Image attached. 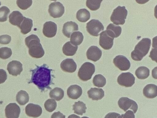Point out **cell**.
Wrapping results in <instances>:
<instances>
[{"label":"cell","instance_id":"1","mask_svg":"<svg viewBox=\"0 0 157 118\" xmlns=\"http://www.w3.org/2000/svg\"><path fill=\"white\" fill-rule=\"evenodd\" d=\"M44 64L32 70L31 81L36 85L42 91L49 88L51 82V72L52 70Z\"/></svg>","mask_w":157,"mask_h":118},{"label":"cell","instance_id":"2","mask_svg":"<svg viewBox=\"0 0 157 118\" xmlns=\"http://www.w3.org/2000/svg\"><path fill=\"white\" fill-rule=\"evenodd\" d=\"M25 42L29 48V54L32 57L39 58L44 55V50L37 36L34 34L29 36L25 38Z\"/></svg>","mask_w":157,"mask_h":118},{"label":"cell","instance_id":"3","mask_svg":"<svg viewBox=\"0 0 157 118\" xmlns=\"http://www.w3.org/2000/svg\"><path fill=\"white\" fill-rule=\"evenodd\" d=\"M151 45V40L143 38L136 45L131 53L132 58L135 61H140L148 53Z\"/></svg>","mask_w":157,"mask_h":118},{"label":"cell","instance_id":"4","mask_svg":"<svg viewBox=\"0 0 157 118\" xmlns=\"http://www.w3.org/2000/svg\"><path fill=\"white\" fill-rule=\"evenodd\" d=\"M128 11L124 6H119L113 10L110 19L116 25H123L127 15Z\"/></svg>","mask_w":157,"mask_h":118},{"label":"cell","instance_id":"5","mask_svg":"<svg viewBox=\"0 0 157 118\" xmlns=\"http://www.w3.org/2000/svg\"><path fill=\"white\" fill-rule=\"evenodd\" d=\"M95 71L94 65L90 62H86L81 66L78 72V76L81 80L86 81L90 80Z\"/></svg>","mask_w":157,"mask_h":118},{"label":"cell","instance_id":"6","mask_svg":"<svg viewBox=\"0 0 157 118\" xmlns=\"http://www.w3.org/2000/svg\"><path fill=\"white\" fill-rule=\"evenodd\" d=\"M86 29L91 35L97 37L99 35L100 32L104 30V27L99 20L93 19L87 23Z\"/></svg>","mask_w":157,"mask_h":118},{"label":"cell","instance_id":"7","mask_svg":"<svg viewBox=\"0 0 157 118\" xmlns=\"http://www.w3.org/2000/svg\"><path fill=\"white\" fill-rule=\"evenodd\" d=\"M118 104L119 107L124 112L130 109L135 113L138 110V106L136 103L127 97L120 98L118 101Z\"/></svg>","mask_w":157,"mask_h":118},{"label":"cell","instance_id":"8","mask_svg":"<svg viewBox=\"0 0 157 118\" xmlns=\"http://www.w3.org/2000/svg\"><path fill=\"white\" fill-rule=\"evenodd\" d=\"M118 84L126 87H131L134 84L135 77L130 72L123 73L120 74L117 79Z\"/></svg>","mask_w":157,"mask_h":118},{"label":"cell","instance_id":"9","mask_svg":"<svg viewBox=\"0 0 157 118\" xmlns=\"http://www.w3.org/2000/svg\"><path fill=\"white\" fill-rule=\"evenodd\" d=\"M48 12L50 15L54 18L61 17L64 12V7L63 4L58 2H54L49 6Z\"/></svg>","mask_w":157,"mask_h":118},{"label":"cell","instance_id":"10","mask_svg":"<svg viewBox=\"0 0 157 118\" xmlns=\"http://www.w3.org/2000/svg\"><path fill=\"white\" fill-rule=\"evenodd\" d=\"M99 35L100 45L105 50H109L111 48L113 45L114 38L110 37L106 30L102 32Z\"/></svg>","mask_w":157,"mask_h":118},{"label":"cell","instance_id":"11","mask_svg":"<svg viewBox=\"0 0 157 118\" xmlns=\"http://www.w3.org/2000/svg\"><path fill=\"white\" fill-rule=\"evenodd\" d=\"M113 63L115 66L121 71H126L130 68L131 64L129 60L125 56L119 55L113 59Z\"/></svg>","mask_w":157,"mask_h":118},{"label":"cell","instance_id":"12","mask_svg":"<svg viewBox=\"0 0 157 118\" xmlns=\"http://www.w3.org/2000/svg\"><path fill=\"white\" fill-rule=\"evenodd\" d=\"M20 112V107L16 103H10L5 109V115L7 118H18Z\"/></svg>","mask_w":157,"mask_h":118},{"label":"cell","instance_id":"13","mask_svg":"<svg viewBox=\"0 0 157 118\" xmlns=\"http://www.w3.org/2000/svg\"><path fill=\"white\" fill-rule=\"evenodd\" d=\"M25 111L28 116L36 118L41 115L42 112V110L40 105L29 103L26 106Z\"/></svg>","mask_w":157,"mask_h":118},{"label":"cell","instance_id":"14","mask_svg":"<svg viewBox=\"0 0 157 118\" xmlns=\"http://www.w3.org/2000/svg\"><path fill=\"white\" fill-rule=\"evenodd\" d=\"M57 26L52 21L46 22L44 25L43 33L44 35L48 37H52L56 34Z\"/></svg>","mask_w":157,"mask_h":118},{"label":"cell","instance_id":"15","mask_svg":"<svg viewBox=\"0 0 157 118\" xmlns=\"http://www.w3.org/2000/svg\"><path fill=\"white\" fill-rule=\"evenodd\" d=\"M7 70L10 74L17 76L20 75L23 70L22 64L18 61H12L8 64Z\"/></svg>","mask_w":157,"mask_h":118},{"label":"cell","instance_id":"16","mask_svg":"<svg viewBox=\"0 0 157 118\" xmlns=\"http://www.w3.org/2000/svg\"><path fill=\"white\" fill-rule=\"evenodd\" d=\"M87 59L94 62L98 60L102 55V51L97 46H91L86 53Z\"/></svg>","mask_w":157,"mask_h":118},{"label":"cell","instance_id":"17","mask_svg":"<svg viewBox=\"0 0 157 118\" xmlns=\"http://www.w3.org/2000/svg\"><path fill=\"white\" fill-rule=\"evenodd\" d=\"M60 66L63 71L70 73L75 72L77 68V65L72 59L67 58L63 60Z\"/></svg>","mask_w":157,"mask_h":118},{"label":"cell","instance_id":"18","mask_svg":"<svg viewBox=\"0 0 157 118\" xmlns=\"http://www.w3.org/2000/svg\"><path fill=\"white\" fill-rule=\"evenodd\" d=\"M67 93L68 96L73 99H77L82 94V88L79 85H71L67 89Z\"/></svg>","mask_w":157,"mask_h":118},{"label":"cell","instance_id":"19","mask_svg":"<svg viewBox=\"0 0 157 118\" xmlns=\"http://www.w3.org/2000/svg\"><path fill=\"white\" fill-rule=\"evenodd\" d=\"M78 29V26L75 22L72 21L67 22L64 24L62 32L65 36L69 38L72 32Z\"/></svg>","mask_w":157,"mask_h":118},{"label":"cell","instance_id":"20","mask_svg":"<svg viewBox=\"0 0 157 118\" xmlns=\"http://www.w3.org/2000/svg\"><path fill=\"white\" fill-rule=\"evenodd\" d=\"M9 17L10 22L18 27L23 21L24 17L19 11H14L10 14Z\"/></svg>","mask_w":157,"mask_h":118},{"label":"cell","instance_id":"21","mask_svg":"<svg viewBox=\"0 0 157 118\" xmlns=\"http://www.w3.org/2000/svg\"><path fill=\"white\" fill-rule=\"evenodd\" d=\"M144 95L148 98H153L157 96V87L153 84L147 85L143 89Z\"/></svg>","mask_w":157,"mask_h":118},{"label":"cell","instance_id":"22","mask_svg":"<svg viewBox=\"0 0 157 118\" xmlns=\"http://www.w3.org/2000/svg\"><path fill=\"white\" fill-rule=\"evenodd\" d=\"M88 97L93 100H101L104 96V92L102 88H91L87 92Z\"/></svg>","mask_w":157,"mask_h":118},{"label":"cell","instance_id":"23","mask_svg":"<svg viewBox=\"0 0 157 118\" xmlns=\"http://www.w3.org/2000/svg\"><path fill=\"white\" fill-rule=\"evenodd\" d=\"M121 28L119 26L112 23L109 24L107 27L106 31L110 37L114 38L119 37L121 33Z\"/></svg>","mask_w":157,"mask_h":118},{"label":"cell","instance_id":"24","mask_svg":"<svg viewBox=\"0 0 157 118\" xmlns=\"http://www.w3.org/2000/svg\"><path fill=\"white\" fill-rule=\"evenodd\" d=\"M33 26L32 20L24 17L23 21L18 27L20 28L21 32L25 34L31 31Z\"/></svg>","mask_w":157,"mask_h":118},{"label":"cell","instance_id":"25","mask_svg":"<svg viewBox=\"0 0 157 118\" xmlns=\"http://www.w3.org/2000/svg\"><path fill=\"white\" fill-rule=\"evenodd\" d=\"M78 48V46L74 45L70 41H68L63 45L62 51L65 55L67 56H72L75 54Z\"/></svg>","mask_w":157,"mask_h":118},{"label":"cell","instance_id":"26","mask_svg":"<svg viewBox=\"0 0 157 118\" xmlns=\"http://www.w3.org/2000/svg\"><path fill=\"white\" fill-rule=\"evenodd\" d=\"M76 17L80 22H85L88 21L90 18V13L86 9H81L77 12Z\"/></svg>","mask_w":157,"mask_h":118},{"label":"cell","instance_id":"27","mask_svg":"<svg viewBox=\"0 0 157 118\" xmlns=\"http://www.w3.org/2000/svg\"><path fill=\"white\" fill-rule=\"evenodd\" d=\"M28 94L25 91L21 90L16 95V100L17 103L21 105H24L29 101Z\"/></svg>","mask_w":157,"mask_h":118},{"label":"cell","instance_id":"28","mask_svg":"<svg viewBox=\"0 0 157 118\" xmlns=\"http://www.w3.org/2000/svg\"><path fill=\"white\" fill-rule=\"evenodd\" d=\"M70 37V42L75 46L80 45L82 42L84 38L82 33L79 31L73 32Z\"/></svg>","mask_w":157,"mask_h":118},{"label":"cell","instance_id":"29","mask_svg":"<svg viewBox=\"0 0 157 118\" xmlns=\"http://www.w3.org/2000/svg\"><path fill=\"white\" fill-rule=\"evenodd\" d=\"M150 70L147 67L143 66L138 67L135 71V74L139 79H144L149 75Z\"/></svg>","mask_w":157,"mask_h":118},{"label":"cell","instance_id":"30","mask_svg":"<svg viewBox=\"0 0 157 118\" xmlns=\"http://www.w3.org/2000/svg\"><path fill=\"white\" fill-rule=\"evenodd\" d=\"M64 96L63 90L59 88L56 87L51 90L49 92V96L57 101L61 100Z\"/></svg>","mask_w":157,"mask_h":118},{"label":"cell","instance_id":"31","mask_svg":"<svg viewBox=\"0 0 157 118\" xmlns=\"http://www.w3.org/2000/svg\"><path fill=\"white\" fill-rule=\"evenodd\" d=\"M73 107L74 112L81 115H82L86 112V110L87 108L85 104L80 101L75 102Z\"/></svg>","mask_w":157,"mask_h":118},{"label":"cell","instance_id":"32","mask_svg":"<svg viewBox=\"0 0 157 118\" xmlns=\"http://www.w3.org/2000/svg\"><path fill=\"white\" fill-rule=\"evenodd\" d=\"M93 83L94 85L96 87H103L106 84V79L101 74H97L93 78Z\"/></svg>","mask_w":157,"mask_h":118},{"label":"cell","instance_id":"33","mask_svg":"<svg viewBox=\"0 0 157 118\" xmlns=\"http://www.w3.org/2000/svg\"><path fill=\"white\" fill-rule=\"evenodd\" d=\"M102 1V0H88L86 1V6L91 10H96L99 8Z\"/></svg>","mask_w":157,"mask_h":118},{"label":"cell","instance_id":"34","mask_svg":"<svg viewBox=\"0 0 157 118\" xmlns=\"http://www.w3.org/2000/svg\"><path fill=\"white\" fill-rule=\"evenodd\" d=\"M45 109L49 112L54 111L57 107V103L54 99H51L47 100L44 104Z\"/></svg>","mask_w":157,"mask_h":118},{"label":"cell","instance_id":"35","mask_svg":"<svg viewBox=\"0 0 157 118\" xmlns=\"http://www.w3.org/2000/svg\"><path fill=\"white\" fill-rule=\"evenodd\" d=\"M12 52L10 48L7 47H2L0 48V58L6 59L12 55Z\"/></svg>","mask_w":157,"mask_h":118},{"label":"cell","instance_id":"36","mask_svg":"<svg viewBox=\"0 0 157 118\" xmlns=\"http://www.w3.org/2000/svg\"><path fill=\"white\" fill-rule=\"evenodd\" d=\"M10 12V9L6 6H2L0 8V22L6 21Z\"/></svg>","mask_w":157,"mask_h":118},{"label":"cell","instance_id":"37","mask_svg":"<svg viewBox=\"0 0 157 118\" xmlns=\"http://www.w3.org/2000/svg\"><path fill=\"white\" fill-rule=\"evenodd\" d=\"M16 3L18 7L23 10H26L29 8L32 4V1L31 0H18L16 1Z\"/></svg>","mask_w":157,"mask_h":118},{"label":"cell","instance_id":"38","mask_svg":"<svg viewBox=\"0 0 157 118\" xmlns=\"http://www.w3.org/2000/svg\"><path fill=\"white\" fill-rule=\"evenodd\" d=\"M156 36L153 39L152 44L153 48L152 49L149 57H151L152 60L156 62L157 45H156Z\"/></svg>","mask_w":157,"mask_h":118},{"label":"cell","instance_id":"39","mask_svg":"<svg viewBox=\"0 0 157 118\" xmlns=\"http://www.w3.org/2000/svg\"><path fill=\"white\" fill-rule=\"evenodd\" d=\"M11 38L10 36L6 34L0 36V43L2 44H8L11 41Z\"/></svg>","mask_w":157,"mask_h":118},{"label":"cell","instance_id":"40","mask_svg":"<svg viewBox=\"0 0 157 118\" xmlns=\"http://www.w3.org/2000/svg\"><path fill=\"white\" fill-rule=\"evenodd\" d=\"M117 118H135L134 113L132 111L128 110L124 114L119 116Z\"/></svg>","mask_w":157,"mask_h":118},{"label":"cell","instance_id":"41","mask_svg":"<svg viewBox=\"0 0 157 118\" xmlns=\"http://www.w3.org/2000/svg\"><path fill=\"white\" fill-rule=\"evenodd\" d=\"M7 74L4 70L0 69V84L4 83L7 78Z\"/></svg>","mask_w":157,"mask_h":118},{"label":"cell","instance_id":"42","mask_svg":"<svg viewBox=\"0 0 157 118\" xmlns=\"http://www.w3.org/2000/svg\"><path fill=\"white\" fill-rule=\"evenodd\" d=\"M51 118H65V116L59 111H58L53 113L51 116Z\"/></svg>","mask_w":157,"mask_h":118},{"label":"cell","instance_id":"43","mask_svg":"<svg viewBox=\"0 0 157 118\" xmlns=\"http://www.w3.org/2000/svg\"><path fill=\"white\" fill-rule=\"evenodd\" d=\"M120 115L118 113L113 112L107 114L104 118H117Z\"/></svg>","mask_w":157,"mask_h":118},{"label":"cell","instance_id":"44","mask_svg":"<svg viewBox=\"0 0 157 118\" xmlns=\"http://www.w3.org/2000/svg\"><path fill=\"white\" fill-rule=\"evenodd\" d=\"M68 118H81L79 116H78L74 114H72L69 116Z\"/></svg>","mask_w":157,"mask_h":118},{"label":"cell","instance_id":"45","mask_svg":"<svg viewBox=\"0 0 157 118\" xmlns=\"http://www.w3.org/2000/svg\"><path fill=\"white\" fill-rule=\"evenodd\" d=\"M81 118H89L86 117V116H83V117H81Z\"/></svg>","mask_w":157,"mask_h":118}]
</instances>
